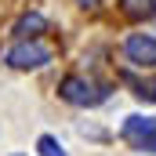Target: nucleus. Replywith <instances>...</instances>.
<instances>
[{"label":"nucleus","instance_id":"obj_1","mask_svg":"<svg viewBox=\"0 0 156 156\" xmlns=\"http://www.w3.org/2000/svg\"><path fill=\"white\" fill-rule=\"evenodd\" d=\"M58 98L69 102V105H76V109H94V105H102L109 98V87L98 83V80H91V76L69 73V76H62V83H58Z\"/></svg>","mask_w":156,"mask_h":156},{"label":"nucleus","instance_id":"obj_2","mask_svg":"<svg viewBox=\"0 0 156 156\" xmlns=\"http://www.w3.org/2000/svg\"><path fill=\"white\" fill-rule=\"evenodd\" d=\"M51 62V47L44 40H15L4 55V66L18 69V73H29V69H44Z\"/></svg>","mask_w":156,"mask_h":156},{"label":"nucleus","instance_id":"obj_3","mask_svg":"<svg viewBox=\"0 0 156 156\" xmlns=\"http://www.w3.org/2000/svg\"><path fill=\"white\" fill-rule=\"evenodd\" d=\"M120 138L134 153H156V116H127L120 127Z\"/></svg>","mask_w":156,"mask_h":156},{"label":"nucleus","instance_id":"obj_4","mask_svg":"<svg viewBox=\"0 0 156 156\" xmlns=\"http://www.w3.org/2000/svg\"><path fill=\"white\" fill-rule=\"evenodd\" d=\"M123 58L134 69H156V37L153 33H131L123 40Z\"/></svg>","mask_w":156,"mask_h":156},{"label":"nucleus","instance_id":"obj_5","mask_svg":"<svg viewBox=\"0 0 156 156\" xmlns=\"http://www.w3.org/2000/svg\"><path fill=\"white\" fill-rule=\"evenodd\" d=\"M18 40H40V33H47V18L40 15V11H26L18 22H15V29H11Z\"/></svg>","mask_w":156,"mask_h":156},{"label":"nucleus","instance_id":"obj_6","mask_svg":"<svg viewBox=\"0 0 156 156\" xmlns=\"http://www.w3.org/2000/svg\"><path fill=\"white\" fill-rule=\"evenodd\" d=\"M120 11L131 22H149L156 18V0H120Z\"/></svg>","mask_w":156,"mask_h":156},{"label":"nucleus","instance_id":"obj_7","mask_svg":"<svg viewBox=\"0 0 156 156\" xmlns=\"http://www.w3.org/2000/svg\"><path fill=\"white\" fill-rule=\"evenodd\" d=\"M131 83V94L138 98V102H145V105H156V76L149 80H134V76H123Z\"/></svg>","mask_w":156,"mask_h":156},{"label":"nucleus","instance_id":"obj_8","mask_svg":"<svg viewBox=\"0 0 156 156\" xmlns=\"http://www.w3.org/2000/svg\"><path fill=\"white\" fill-rule=\"evenodd\" d=\"M37 153L40 156H66V145H62L55 134H40L37 138Z\"/></svg>","mask_w":156,"mask_h":156},{"label":"nucleus","instance_id":"obj_9","mask_svg":"<svg viewBox=\"0 0 156 156\" xmlns=\"http://www.w3.org/2000/svg\"><path fill=\"white\" fill-rule=\"evenodd\" d=\"M80 7H87V11H91V7H98V4H102V0H76Z\"/></svg>","mask_w":156,"mask_h":156},{"label":"nucleus","instance_id":"obj_10","mask_svg":"<svg viewBox=\"0 0 156 156\" xmlns=\"http://www.w3.org/2000/svg\"><path fill=\"white\" fill-rule=\"evenodd\" d=\"M15 156H22V153H15Z\"/></svg>","mask_w":156,"mask_h":156}]
</instances>
